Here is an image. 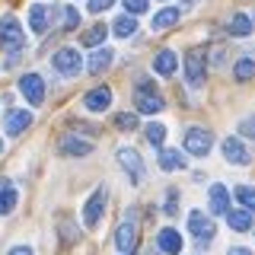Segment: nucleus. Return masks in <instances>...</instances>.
<instances>
[{"mask_svg": "<svg viewBox=\"0 0 255 255\" xmlns=\"http://www.w3.org/2000/svg\"><path fill=\"white\" fill-rule=\"evenodd\" d=\"M175 67H179V58H175V54L169 51V48L156 54V61H153V70H156L159 77H172V74H175Z\"/></svg>", "mask_w": 255, "mask_h": 255, "instance_id": "aec40b11", "label": "nucleus"}, {"mask_svg": "<svg viewBox=\"0 0 255 255\" xmlns=\"http://www.w3.org/2000/svg\"><path fill=\"white\" fill-rule=\"evenodd\" d=\"M6 255H32V249H29V246H13Z\"/></svg>", "mask_w": 255, "mask_h": 255, "instance_id": "c9c22d12", "label": "nucleus"}, {"mask_svg": "<svg viewBox=\"0 0 255 255\" xmlns=\"http://www.w3.org/2000/svg\"><path fill=\"white\" fill-rule=\"evenodd\" d=\"M125 3V13H131V16H137V13H147V6H150V0H122Z\"/></svg>", "mask_w": 255, "mask_h": 255, "instance_id": "2f4dec72", "label": "nucleus"}, {"mask_svg": "<svg viewBox=\"0 0 255 255\" xmlns=\"http://www.w3.org/2000/svg\"><path fill=\"white\" fill-rule=\"evenodd\" d=\"M236 198H239L246 207H249V211H255V188H252V185H239V188H236Z\"/></svg>", "mask_w": 255, "mask_h": 255, "instance_id": "7c9ffc66", "label": "nucleus"}, {"mask_svg": "<svg viewBox=\"0 0 255 255\" xmlns=\"http://www.w3.org/2000/svg\"><path fill=\"white\" fill-rule=\"evenodd\" d=\"M249 19H252V22H255V10H252V16H249Z\"/></svg>", "mask_w": 255, "mask_h": 255, "instance_id": "58836bf2", "label": "nucleus"}, {"mask_svg": "<svg viewBox=\"0 0 255 255\" xmlns=\"http://www.w3.org/2000/svg\"><path fill=\"white\" fill-rule=\"evenodd\" d=\"M29 26H32V32H38V35L48 32V6L45 3H32L29 6Z\"/></svg>", "mask_w": 255, "mask_h": 255, "instance_id": "6ab92c4d", "label": "nucleus"}, {"mask_svg": "<svg viewBox=\"0 0 255 255\" xmlns=\"http://www.w3.org/2000/svg\"><path fill=\"white\" fill-rule=\"evenodd\" d=\"M125 255H134V252H125Z\"/></svg>", "mask_w": 255, "mask_h": 255, "instance_id": "a19ab883", "label": "nucleus"}, {"mask_svg": "<svg viewBox=\"0 0 255 255\" xmlns=\"http://www.w3.org/2000/svg\"><path fill=\"white\" fill-rule=\"evenodd\" d=\"M137 233H140V211L137 207H128V214L122 217V227L115 233V246L122 249V255L137 249Z\"/></svg>", "mask_w": 255, "mask_h": 255, "instance_id": "f257e3e1", "label": "nucleus"}, {"mask_svg": "<svg viewBox=\"0 0 255 255\" xmlns=\"http://www.w3.org/2000/svg\"><path fill=\"white\" fill-rule=\"evenodd\" d=\"M188 166V159L182 150H175V147H159V169H166V172H182Z\"/></svg>", "mask_w": 255, "mask_h": 255, "instance_id": "ddd939ff", "label": "nucleus"}, {"mask_svg": "<svg viewBox=\"0 0 255 255\" xmlns=\"http://www.w3.org/2000/svg\"><path fill=\"white\" fill-rule=\"evenodd\" d=\"M188 230L195 233L198 246H207L214 236H217V227H214V220L207 217L204 211H191V214H188Z\"/></svg>", "mask_w": 255, "mask_h": 255, "instance_id": "423d86ee", "label": "nucleus"}, {"mask_svg": "<svg viewBox=\"0 0 255 255\" xmlns=\"http://www.w3.org/2000/svg\"><path fill=\"white\" fill-rule=\"evenodd\" d=\"M54 70H61L64 77H77L80 70H83V58H80L77 48H61V51L54 54Z\"/></svg>", "mask_w": 255, "mask_h": 255, "instance_id": "1a4fd4ad", "label": "nucleus"}, {"mask_svg": "<svg viewBox=\"0 0 255 255\" xmlns=\"http://www.w3.org/2000/svg\"><path fill=\"white\" fill-rule=\"evenodd\" d=\"M19 93L29 99V106H42L45 99V80L38 74H22L19 77Z\"/></svg>", "mask_w": 255, "mask_h": 255, "instance_id": "9d476101", "label": "nucleus"}, {"mask_svg": "<svg viewBox=\"0 0 255 255\" xmlns=\"http://www.w3.org/2000/svg\"><path fill=\"white\" fill-rule=\"evenodd\" d=\"M191 3H198V0H185V6H191Z\"/></svg>", "mask_w": 255, "mask_h": 255, "instance_id": "4c0bfd02", "label": "nucleus"}, {"mask_svg": "<svg viewBox=\"0 0 255 255\" xmlns=\"http://www.w3.org/2000/svg\"><path fill=\"white\" fill-rule=\"evenodd\" d=\"M118 163H122V169L128 172V179H131V185H140L143 182V159H140V153L134 147H118Z\"/></svg>", "mask_w": 255, "mask_h": 255, "instance_id": "39448f33", "label": "nucleus"}, {"mask_svg": "<svg viewBox=\"0 0 255 255\" xmlns=\"http://www.w3.org/2000/svg\"><path fill=\"white\" fill-rule=\"evenodd\" d=\"M112 3H115V0H90V10L93 13H106Z\"/></svg>", "mask_w": 255, "mask_h": 255, "instance_id": "72a5a7b5", "label": "nucleus"}, {"mask_svg": "<svg viewBox=\"0 0 255 255\" xmlns=\"http://www.w3.org/2000/svg\"><path fill=\"white\" fill-rule=\"evenodd\" d=\"M239 134L243 137H255V118H243L239 122Z\"/></svg>", "mask_w": 255, "mask_h": 255, "instance_id": "473e14b6", "label": "nucleus"}, {"mask_svg": "<svg viewBox=\"0 0 255 255\" xmlns=\"http://www.w3.org/2000/svg\"><path fill=\"white\" fill-rule=\"evenodd\" d=\"M106 35H109V29L102 26V22H96L93 29H86V32H83V45H90V48H99L102 42H106Z\"/></svg>", "mask_w": 255, "mask_h": 255, "instance_id": "393cba45", "label": "nucleus"}, {"mask_svg": "<svg viewBox=\"0 0 255 255\" xmlns=\"http://www.w3.org/2000/svg\"><path fill=\"white\" fill-rule=\"evenodd\" d=\"M29 125H32V112H26V109H10V112L3 115V131L10 134V137L22 134Z\"/></svg>", "mask_w": 255, "mask_h": 255, "instance_id": "9b49d317", "label": "nucleus"}, {"mask_svg": "<svg viewBox=\"0 0 255 255\" xmlns=\"http://www.w3.org/2000/svg\"><path fill=\"white\" fill-rule=\"evenodd\" d=\"M227 220H230V230H236V233H246V230L252 227L249 211H227Z\"/></svg>", "mask_w": 255, "mask_h": 255, "instance_id": "5701e85b", "label": "nucleus"}, {"mask_svg": "<svg viewBox=\"0 0 255 255\" xmlns=\"http://www.w3.org/2000/svg\"><path fill=\"white\" fill-rule=\"evenodd\" d=\"M58 13L64 16V19H61V26H64V29H77V22H80V13L74 10V6H58Z\"/></svg>", "mask_w": 255, "mask_h": 255, "instance_id": "c756f323", "label": "nucleus"}, {"mask_svg": "<svg viewBox=\"0 0 255 255\" xmlns=\"http://www.w3.org/2000/svg\"><path fill=\"white\" fill-rule=\"evenodd\" d=\"M0 153H3V140H0Z\"/></svg>", "mask_w": 255, "mask_h": 255, "instance_id": "ea45409f", "label": "nucleus"}, {"mask_svg": "<svg viewBox=\"0 0 255 255\" xmlns=\"http://www.w3.org/2000/svg\"><path fill=\"white\" fill-rule=\"evenodd\" d=\"M112 58H115V54H112L109 48H93V54H90V61H86V67H90V74H102V70L112 64Z\"/></svg>", "mask_w": 255, "mask_h": 255, "instance_id": "4be33fe9", "label": "nucleus"}, {"mask_svg": "<svg viewBox=\"0 0 255 255\" xmlns=\"http://www.w3.org/2000/svg\"><path fill=\"white\" fill-rule=\"evenodd\" d=\"M214 147V134L207 131V128H188L185 134V150L191 156H207Z\"/></svg>", "mask_w": 255, "mask_h": 255, "instance_id": "0eeeda50", "label": "nucleus"}, {"mask_svg": "<svg viewBox=\"0 0 255 255\" xmlns=\"http://www.w3.org/2000/svg\"><path fill=\"white\" fill-rule=\"evenodd\" d=\"M204 51L201 48H188L185 51V83L191 86V90H198V86H204Z\"/></svg>", "mask_w": 255, "mask_h": 255, "instance_id": "7ed1b4c3", "label": "nucleus"}, {"mask_svg": "<svg viewBox=\"0 0 255 255\" xmlns=\"http://www.w3.org/2000/svg\"><path fill=\"white\" fill-rule=\"evenodd\" d=\"M179 6H166V10H159V13H153V19H150V26H153V32H159V29H169V26H175L179 22Z\"/></svg>", "mask_w": 255, "mask_h": 255, "instance_id": "412c9836", "label": "nucleus"}, {"mask_svg": "<svg viewBox=\"0 0 255 255\" xmlns=\"http://www.w3.org/2000/svg\"><path fill=\"white\" fill-rule=\"evenodd\" d=\"M163 96L156 93V86L150 83V80H140L137 83V112L143 115H156V112H163Z\"/></svg>", "mask_w": 255, "mask_h": 255, "instance_id": "20e7f679", "label": "nucleus"}, {"mask_svg": "<svg viewBox=\"0 0 255 255\" xmlns=\"http://www.w3.org/2000/svg\"><path fill=\"white\" fill-rule=\"evenodd\" d=\"M223 159L233 163V166H246L252 159V153L246 150V143L239 137H227V140H223Z\"/></svg>", "mask_w": 255, "mask_h": 255, "instance_id": "f8f14e48", "label": "nucleus"}, {"mask_svg": "<svg viewBox=\"0 0 255 255\" xmlns=\"http://www.w3.org/2000/svg\"><path fill=\"white\" fill-rule=\"evenodd\" d=\"M175 207H179V201H175V191H169V201H166V214H175Z\"/></svg>", "mask_w": 255, "mask_h": 255, "instance_id": "f704fd0d", "label": "nucleus"}, {"mask_svg": "<svg viewBox=\"0 0 255 255\" xmlns=\"http://www.w3.org/2000/svg\"><path fill=\"white\" fill-rule=\"evenodd\" d=\"M147 140L153 143V147H163V140H166V128H163V122H150V125H147Z\"/></svg>", "mask_w": 255, "mask_h": 255, "instance_id": "cd10ccee", "label": "nucleus"}, {"mask_svg": "<svg viewBox=\"0 0 255 255\" xmlns=\"http://www.w3.org/2000/svg\"><path fill=\"white\" fill-rule=\"evenodd\" d=\"M134 32H137V19H134L131 13L118 16V22H115V35H118V38H128V35H134Z\"/></svg>", "mask_w": 255, "mask_h": 255, "instance_id": "a878e982", "label": "nucleus"}, {"mask_svg": "<svg viewBox=\"0 0 255 255\" xmlns=\"http://www.w3.org/2000/svg\"><path fill=\"white\" fill-rule=\"evenodd\" d=\"M106 201H109L106 188H96L90 195V201H86V207H83V223H86V227H99L102 214H106Z\"/></svg>", "mask_w": 255, "mask_h": 255, "instance_id": "6e6552de", "label": "nucleus"}, {"mask_svg": "<svg viewBox=\"0 0 255 255\" xmlns=\"http://www.w3.org/2000/svg\"><path fill=\"white\" fill-rule=\"evenodd\" d=\"M16 201H19V195H16V188H10V185H0V217H6V214H13Z\"/></svg>", "mask_w": 255, "mask_h": 255, "instance_id": "b1692460", "label": "nucleus"}, {"mask_svg": "<svg viewBox=\"0 0 255 255\" xmlns=\"http://www.w3.org/2000/svg\"><path fill=\"white\" fill-rule=\"evenodd\" d=\"M227 255H252L249 249H246V246H233V249H230Z\"/></svg>", "mask_w": 255, "mask_h": 255, "instance_id": "e433bc0d", "label": "nucleus"}, {"mask_svg": "<svg viewBox=\"0 0 255 255\" xmlns=\"http://www.w3.org/2000/svg\"><path fill=\"white\" fill-rule=\"evenodd\" d=\"M115 128H118V131H137V115H134V112H118V115H115Z\"/></svg>", "mask_w": 255, "mask_h": 255, "instance_id": "c85d7f7f", "label": "nucleus"}, {"mask_svg": "<svg viewBox=\"0 0 255 255\" xmlns=\"http://www.w3.org/2000/svg\"><path fill=\"white\" fill-rule=\"evenodd\" d=\"M156 249H159V252H166V255H179V252H182V233H179V230H172V227L159 230V236H156Z\"/></svg>", "mask_w": 255, "mask_h": 255, "instance_id": "dca6fc26", "label": "nucleus"}, {"mask_svg": "<svg viewBox=\"0 0 255 255\" xmlns=\"http://www.w3.org/2000/svg\"><path fill=\"white\" fill-rule=\"evenodd\" d=\"M233 77L239 80V83L252 80V77H255V61H252V58H239V61H236V67H233Z\"/></svg>", "mask_w": 255, "mask_h": 255, "instance_id": "bb28decb", "label": "nucleus"}, {"mask_svg": "<svg viewBox=\"0 0 255 255\" xmlns=\"http://www.w3.org/2000/svg\"><path fill=\"white\" fill-rule=\"evenodd\" d=\"M230 211V188L227 185H211V214H223Z\"/></svg>", "mask_w": 255, "mask_h": 255, "instance_id": "a211bd4d", "label": "nucleus"}, {"mask_svg": "<svg viewBox=\"0 0 255 255\" xmlns=\"http://www.w3.org/2000/svg\"><path fill=\"white\" fill-rule=\"evenodd\" d=\"M252 29H255V22H252L246 13H233V16L227 19V32H230V35H236V38H246Z\"/></svg>", "mask_w": 255, "mask_h": 255, "instance_id": "f3484780", "label": "nucleus"}, {"mask_svg": "<svg viewBox=\"0 0 255 255\" xmlns=\"http://www.w3.org/2000/svg\"><path fill=\"white\" fill-rule=\"evenodd\" d=\"M22 45H26V32H22L19 19H16V16H3V19H0V48L19 51Z\"/></svg>", "mask_w": 255, "mask_h": 255, "instance_id": "f03ea898", "label": "nucleus"}, {"mask_svg": "<svg viewBox=\"0 0 255 255\" xmlns=\"http://www.w3.org/2000/svg\"><path fill=\"white\" fill-rule=\"evenodd\" d=\"M83 106L90 112H106L112 106V90L109 86H93V90L83 96Z\"/></svg>", "mask_w": 255, "mask_h": 255, "instance_id": "2eb2a0df", "label": "nucleus"}, {"mask_svg": "<svg viewBox=\"0 0 255 255\" xmlns=\"http://www.w3.org/2000/svg\"><path fill=\"white\" fill-rule=\"evenodd\" d=\"M58 147H61L64 156H90L93 153V143L83 140V137H74V134H64L58 140Z\"/></svg>", "mask_w": 255, "mask_h": 255, "instance_id": "4468645a", "label": "nucleus"}]
</instances>
